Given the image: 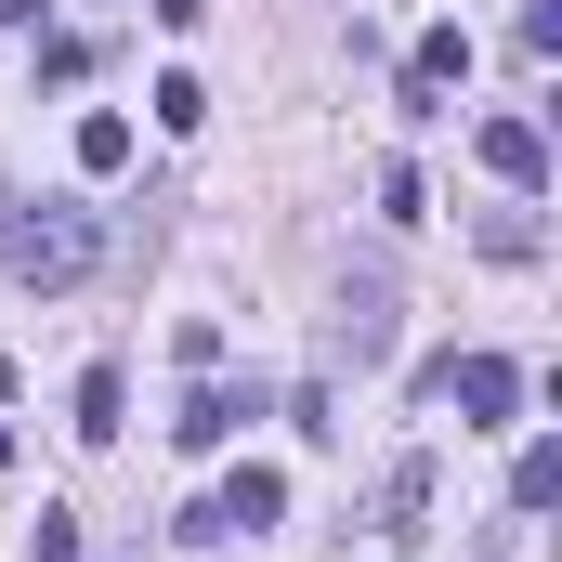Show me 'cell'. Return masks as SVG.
<instances>
[{
	"mask_svg": "<svg viewBox=\"0 0 562 562\" xmlns=\"http://www.w3.org/2000/svg\"><path fill=\"white\" fill-rule=\"evenodd\" d=\"M0 262H13V288H79L105 262V236H92V210H13L0 196Z\"/></svg>",
	"mask_w": 562,
	"mask_h": 562,
	"instance_id": "1",
	"label": "cell"
},
{
	"mask_svg": "<svg viewBox=\"0 0 562 562\" xmlns=\"http://www.w3.org/2000/svg\"><path fill=\"white\" fill-rule=\"evenodd\" d=\"M419 510H431V458H393V471H380V537L406 550V537H419Z\"/></svg>",
	"mask_w": 562,
	"mask_h": 562,
	"instance_id": "6",
	"label": "cell"
},
{
	"mask_svg": "<svg viewBox=\"0 0 562 562\" xmlns=\"http://www.w3.org/2000/svg\"><path fill=\"white\" fill-rule=\"evenodd\" d=\"M0 471H13V419H0Z\"/></svg>",
	"mask_w": 562,
	"mask_h": 562,
	"instance_id": "13",
	"label": "cell"
},
{
	"mask_svg": "<svg viewBox=\"0 0 562 562\" xmlns=\"http://www.w3.org/2000/svg\"><path fill=\"white\" fill-rule=\"evenodd\" d=\"M210 524H223V537H262V524H288V471H262V458H249V471L210 497Z\"/></svg>",
	"mask_w": 562,
	"mask_h": 562,
	"instance_id": "4",
	"label": "cell"
},
{
	"mask_svg": "<svg viewBox=\"0 0 562 562\" xmlns=\"http://www.w3.org/2000/svg\"><path fill=\"white\" fill-rule=\"evenodd\" d=\"M79 170H92V183H105V170H132V119H119V105H92V119H79Z\"/></svg>",
	"mask_w": 562,
	"mask_h": 562,
	"instance_id": "9",
	"label": "cell"
},
{
	"mask_svg": "<svg viewBox=\"0 0 562 562\" xmlns=\"http://www.w3.org/2000/svg\"><path fill=\"white\" fill-rule=\"evenodd\" d=\"M340 353H353V367L393 353V276H353V288H340Z\"/></svg>",
	"mask_w": 562,
	"mask_h": 562,
	"instance_id": "3",
	"label": "cell"
},
{
	"mask_svg": "<svg viewBox=\"0 0 562 562\" xmlns=\"http://www.w3.org/2000/svg\"><path fill=\"white\" fill-rule=\"evenodd\" d=\"M26 562H79V510H40L26 524Z\"/></svg>",
	"mask_w": 562,
	"mask_h": 562,
	"instance_id": "12",
	"label": "cell"
},
{
	"mask_svg": "<svg viewBox=\"0 0 562 562\" xmlns=\"http://www.w3.org/2000/svg\"><path fill=\"white\" fill-rule=\"evenodd\" d=\"M537 510H562V445H524L510 458V524H537Z\"/></svg>",
	"mask_w": 562,
	"mask_h": 562,
	"instance_id": "8",
	"label": "cell"
},
{
	"mask_svg": "<svg viewBox=\"0 0 562 562\" xmlns=\"http://www.w3.org/2000/svg\"><path fill=\"white\" fill-rule=\"evenodd\" d=\"M119 419H132V393H119V367H92V380H79V431L119 445Z\"/></svg>",
	"mask_w": 562,
	"mask_h": 562,
	"instance_id": "10",
	"label": "cell"
},
{
	"mask_svg": "<svg viewBox=\"0 0 562 562\" xmlns=\"http://www.w3.org/2000/svg\"><path fill=\"white\" fill-rule=\"evenodd\" d=\"M236 419H249V406L196 380V393H183V419H170V445H196V458H210V445H236Z\"/></svg>",
	"mask_w": 562,
	"mask_h": 562,
	"instance_id": "7",
	"label": "cell"
},
{
	"mask_svg": "<svg viewBox=\"0 0 562 562\" xmlns=\"http://www.w3.org/2000/svg\"><path fill=\"white\" fill-rule=\"evenodd\" d=\"M196 119H210V92H196V79L170 66V79H157V132H196Z\"/></svg>",
	"mask_w": 562,
	"mask_h": 562,
	"instance_id": "11",
	"label": "cell"
},
{
	"mask_svg": "<svg viewBox=\"0 0 562 562\" xmlns=\"http://www.w3.org/2000/svg\"><path fill=\"white\" fill-rule=\"evenodd\" d=\"M419 393H431V406H458V419H484V431H497L510 406H524V367H510V353H431V367H419Z\"/></svg>",
	"mask_w": 562,
	"mask_h": 562,
	"instance_id": "2",
	"label": "cell"
},
{
	"mask_svg": "<svg viewBox=\"0 0 562 562\" xmlns=\"http://www.w3.org/2000/svg\"><path fill=\"white\" fill-rule=\"evenodd\" d=\"M484 170H497L510 196H537V183H550V132H537V119H484Z\"/></svg>",
	"mask_w": 562,
	"mask_h": 562,
	"instance_id": "5",
	"label": "cell"
}]
</instances>
